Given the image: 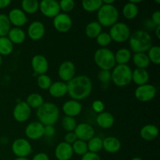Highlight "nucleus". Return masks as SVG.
Masks as SVG:
<instances>
[{
	"mask_svg": "<svg viewBox=\"0 0 160 160\" xmlns=\"http://www.w3.org/2000/svg\"><path fill=\"white\" fill-rule=\"evenodd\" d=\"M22 10L28 14H34L39 9V2L37 0H23L21 2Z\"/></svg>",
	"mask_w": 160,
	"mask_h": 160,
	"instance_id": "32",
	"label": "nucleus"
},
{
	"mask_svg": "<svg viewBox=\"0 0 160 160\" xmlns=\"http://www.w3.org/2000/svg\"><path fill=\"white\" fill-rule=\"evenodd\" d=\"M114 117L110 112H102L98 115L96 118L97 124L103 129H109L114 124Z\"/></svg>",
	"mask_w": 160,
	"mask_h": 160,
	"instance_id": "25",
	"label": "nucleus"
},
{
	"mask_svg": "<svg viewBox=\"0 0 160 160\" xmlns=\"http://www.w3.org/2000/svg\"><path fill=\"white\" fill-rule=\"evenodd\" d=\"M99 81L102 84H106L111 81V72L109 70H100L98 74Z\"/></svg>",
	"mask_w": 160,
	"mask_h": 160,
	"instance_id": "43",
	"label": "nucleus"
},
{
	"mask_svg": "<svg viewBox=\"0 0 160 160\" xmlns=\"http://www.w3.org/2000/svg\"><path fill=\"white\" fill-rule=\"evenodd\" d=\"M0 155H1V152H0Z\"/></svg>",
	"mask_w": 160,
	"mask_h": 160,
	"instance_id": "58",
	"label": "nucleus"
},
{
	"mask_svg": "<svg viewBox=\"0 0 160 160\" xmlns=\"http://www.w3.org/2000/svg\"><path fill=\"white\" fill-rule=\"evenodd\" d=\"M7 17L10 22V24L13 25L14 28H20V27H23L28 22L26 13L20 9L15 8L11 9Z\"/></svg>",
	"mask_w": 160,
	"mask_h": 160,
	"instance_id": "16",
	"label": "nucleus"
},
{
	"mask_svg": "<svg viewBox=\"0 0 160 160\" xmlns=\"http://www.w3.org/2000/svg\"><path fill=\"white\" fill-rule=\"evenodd\" d=\"M98 22L102 27H112L119 20V12L113 5L102 4L97 13Z\"/></svg>",
	"mask_w": 160,
	"mask_h": 160,
	"instance_id": "4",
	"label": "nucleus"
},
{
	"mask_svg": "<svg viewBox=\"0 0 160 160\" xmlns=\"http://www.w3.org/2000/svg\"><path fill=\"white\" fill-rule=\"evenodd\" d=\"M159 134V128L153 124L145 125L140 131V136L147 142L155 140Z\"/></svg>",
	"mask_w": 160,
	"mask_h": 160,
	"instance_id": "22",
	"label": "nucleus"
},
{
	"mask_svg": "<svg viewBox=\"0 0 160 160\" xmlns=\"http://www.w3.org/2000/svg\"><path fill=\"white\" fill-rule=\"evenodd\" d=\"M2 56L0 55V67L2 66Z\"/></svg>",
	"mask_w": 160,
	"mask_h": 160,
	"instance_id": "56",
	"label": "nucleus"
},
{
	"mask_svg": "<svg viewBox=\"0 0 160 160\" xmlns=\"http://www.w3.org/2000/svg\"><path fill=\"white\" fill-rule=\"evenodd\" d=\"M38 122L44 126L54 125L59 117V109L56 104L52 102H44L42 106L37 109L36 112Z\"/></svg>",
	"mask_w": 160,
	"mask_h": 160,
	"instance_id": "3",
	"label": "nucleus"
},
{
	"mask_svg": "<svg viewBox=\"0 0 160 160\" xmlns=\"http://www.w3.org/2000/svg\"><path fill=\"white\" fill-rule=\"evenodd\" d=\"M81 160H102L101 157L97 153H92L88 152L86 154L82 156Z\"/></svg>",
	"mask_w": 160,
	"mask_h": 160,
	"instance_id": "46",
	"label": "nucleus"
},
{
	"mask_svg": "<svg viewBox=\"0 0 160 160\" xmlns=\"http://www.w3.org/2000/svg\"><path fill=\"white\" fill-rule=\"evenodd\" d=\"M149 73L146 69H138L132 70V81L137 85L141 86L148 84Z\"/></svg>",
	"mask_w": 160,
	"mask_h": 160,
	"instance_id": "23",
	"label": "nucleus"
},
{
	"mask_svg": "<svg viewBox=\"0 0 160 160\" xmlns=\"http://www.w3.org/2000/svg\"><path fill=\"white\" fill-rule=\"evenodd\" d=\"M60 10L63 11L64 12H70L73 9L75 6V2L73 0H61L59 2Z\"/></svg>",
	"mask_w": 160,
	"mask_h": 160,
	"instance_id": "42",
	"label": "nucleus"
},
{
	"mask_svg": "<svg viewBox=\"0 0 160 160\" xmlns=\"http://www.w3.org/2000/svg\"><path fill=\"white\" fill-rule=\"evenodd\" d=\"M102 4V0H83L81 2L82 8L88 12H96Z\"/></svg>",
	"mask_w": 160,
	"mask_h": 160,
	"instance_id": "33",
	"label": "nucleus"
},
{
	"mask_svg": "<svg viewBox=\"0 0 160 160\" xmlns=\"http://www.w3.org/2000/svg\"><path fill=\"white\" fill-rule=\"evenodd\" d=\"M73 132L76 134L78 140L85 142L95 137V130L93 127L87 123H81L77 125Z\"/></svg>",
	"mask_w": 160,
	"mask_h": 160,
	"instance_id": "14",
	"label": "nucleus"
},
{
	"mask_svg": "<svg viewBox=\"0 0 160 160\" xmlns=\"http://www.w3.org/2000/svg\"><path fill=\"white\" fill-rule=\"evenodd\" d=\"M94 61L101 70H109L115 67L116 61L114 53L107 48H101L94 54Z\"/></svg>",
	"mask_w": 160,
	"mask_h": 160,
	"instance_id": "6",
	"label": "nucleus"
},
{
	"mask_svg": "<svg viewBox=\"0 0 160 160\" xmlns=\"http://www.w3.org/2000/svg\"><path fill=\"white\" fill-rule=\"evenodd\" d=\"M50 95L53 98H62L67 94V83L62 81H56L52 83L51 86L48 88Z\"/></svg>",
	"mask_w": 160,
	"mask_h": 160,
	"instance_id": "21",
	"label": "nucleus"
},
{
	"mask_svg": "<svg viewBox=\"0 0 160 160\" xmlns=\"http://www.w3.org/2000/svg\"><path fill=\"white\" fill-rule=\"evenodd\" d=\"M114 2H115L114 0H102V3L106 5H112Z\"/></svg>",
	"mask_w": 160,
	"mask_h": 160,
	"instance_id": "52",
	"label": "nucleus"
},
{
	"mask_svg": "<svg viewBox=\"0 0 160 160\" xmlns=\"http://www.w3.org/2000/svg\"><path fill=\"white\" fill-rule=\"evenodd\" d=\"M38 86L42 90H48L52 84V80L48 75L42 74L38 75L37 78Z\"/></svg>",
	"mask_w": 160,
	"mask_h": 160,
	"instance_id": "40",
	"label": "nucleus"
},
{
	"mask_svg": "<svg viewBox=\"0 0 160 160\" xmlns=\"http://www.w3.org/2000/svg\"><path fill=\"white\" fill-rule=\"evenodd\" d=\"M25 102L29 106L31 109H38L44 104V98L38 93H31L27 97Z\"/></svg>",
	"mask_w": 160,
	"mask_h": 160,
	"instance_id": "31",
	"label": "nucleus"
},
{
	"mask_svg": "<svg viewBox=\"0 0 160 160\" xmlns=\"http://www.w3.org/2000/svg\"><path fill=\"white\" fill-rule=\"evenodd\" d=\"M102 33V26L98 21H92L88 23L85 28V34L89 38H96Z\"/></svg>",
	"mask_w": 160,
	"mask_h": 160,
	"instance_id": "29",
	"label": "nucleus"
},
{
	"mask_svg": "<svg viewBox=\"0 0 160 160\" xmlns=\"http://www.w3.org/2000/svg\"><path fill=\"white\" fill-rule=\"evenodd\" d=\"M121 143L115 137H107L102 140V148L109 153H116L120 151Z\"/></svg>",
	"mask_w": 160,
	"mask_h": 160,
	"instance_id": "24",
	"label": "nucleus"
},
{
	"mask_svg": "<svg viewBox=\"0 0 160 160\" xmlns=\"http://www.w3.org/2000/svg\"><path fill=\"white\" fill-rule=\"evenodd\" d=\"M53 26L59 33H67L73 26L72 19L68 14L59 13L53 19Z\"/></svg>",
	"mask_w": 160,
	"mask_h": 160,
	"instance_id": "11",
	"label": "nucleus"
},
{
	"mask_svg": "<svg viewBox=\"0 0 160 160\" xmlns=\"http://www.w3.org/2000/svg\"><path fill=\"white\" fill-rule=\"evenodd\" d=\"M92 107L95 112L101 113V112H104L105 105L103 103V102H102L101 100H95V101H94L92 102Z\"/></svg>",
	"mask_w": 160,
	"mask_h": 160,
	"instance_id": "44",
	"label": "nucleus"
},
{
	"mask_svg": "<svg viewBox=\"0 0 160 160\" xmlns=\"http://www.w3.org/2000/svg\"><path fill=\"white\" fill-rule=\"evenodd\" d=\"M72 148H73V153H76L78 156H84V154H86L88 152L87 142H83V141L81 140H77L72 145Z\"/></svg>",
	"mask_w": 160,
	"mask_h": 160,
	"instance_id": "38",
	"label": "nucleus"
},
{
	"mask_svg": "<svg viewBox=\"0 0 160 160\" xmlns=\"http://www.w3.org/2000/svg\"><path fill=\"white\" fill-rule=\"evenodd\" d=\"M55 132H56V130L52 125L44 126V135L47 137H52L55 134Z\"/></svg>",
	"mask_w": 160,
	"mask_h": 160,
	"instance_id": "47",
	"label": "nucleus"
},
{
	"mask_svg": "<svg viewBox=\"0 0 160 160\" xmlns=\"http://www.w3.org/2000/svg\"><path fill=\"white\" fill-rule=\"evenodd\" d=\"M148 59H149L150 62L156 64V65H159L160 64V47L155 45L152 46L148 51Z\"/></svg>",
	"mask_w": 160,
	"mask_h": 160,
	"instance_id": "37",
	"label": "nucleus"
},
{
	"mask_svg": "<svg viewBox=\"0 0 160 160\" xmlns=\"http://www.w3.org/2000/svg\"><path fill=\"white\" fill-rule=\"evenodd\" d=\"M8 38L12 44H22L26 39V34L24 31L20 28H11L8 33Z\"/></svg>",
	"mask_w": 160,
	"mask_h": 160,
	"instance_id": "26",
	"label": "nucleus"
},
{
	"mask_svg": "<svg viewBox=\"0 0 160 160\" xmlns=\"http://www.w3.org/2000/svg\"><path fill=\"white\" fill-rule=\"evenodd\" d=\"M10 3V0H0V9H5L8 7Z\"/></svg>",
	"mask_w": 160,
	"mask_h": 160,
	"instance_id": "50",
	"label": "nucleus"
},
{
	"mask_svg": "<svg viewBox=\"0 0 160 160\" xmlns=\"http://www.w3.org/2000/svg\"><path fill=\"white\" fill-rule=\"evenodd\" d=\"M77 121L73 117H65L62 120V127L65 131L68 132H73L77 127Z\"/></svg>",
	"mask_w": 160,
	"mask_h": 160,
	"instance_id": "39",
	"label": "nucleus"
},
{
	"mask_svg": "<svg viewBox=\"0 0 160 160\" xmlns=\"http://www.w3.org/2000/svg\"><path fill=\"white\" fill-rule=\"evenodd\" d=\"M76 73V67L72 61L67 60L60 64L58 70V75L62 82H69L73 79Z\"/></svg>",
	"mask_w": 160,
	"mask_h": 160,
	"instance_id": "12",
	"label": "nucleus"
},
{
	"mask_svg": "<svg viewBox=\"0 0 160 160\" xmlns=\"http://www.w3.org/2000/svg\"><path fill=\"white\" fill-rule=\"evenodd\" d=\"M25 135L30 140H38L44 135V125L38 121L31 122L25 128Z\"/></svg>",
	"mask_w": 160,
	"mask_h": 160,
	"instance_id": "17",
	"label": "nucleus"
},
{
	"mask_svg": "<svg viewBox=\"0 0 160 160\" xmlns=\"http://www.w3.org/2000/svg\"><path fill=\"white\" fill-rule=\"evenodd\" d=\"M32 160H49V157L46 153L39 152L33 157Z\"/></svg>",
	"mask_w": 160,
	"mask_h": 160,
	"instance_id": "49",
	"label": "nucleus"
},
{
	"mask_svg": "<svg viewBox=\"0 0 160 160\" xmlns=\"http://www.w3.org/2000/svg\"><path fill=\"white\" fill-rule=\"evenodd\" d=\"M111 81L117 87H125L132 81V70L128 65H116L111 72Z\"/></svg>",
	"mask_w": 160,
	"mask_h": 160,
	"instance_id": "5",
	"label": "nucleus"
},
{
	"mask_svg": "<svg viewBox=\"0 0 160 160\" xmlns=\"http://www.w3.org/2000/svg\"><path fill=\"white\" fill-rule=\"evenodd\" d=\"M78 140L76 134L74 132H67L64 136V142L69 145H73L76 141Z\"/></svg>",
	"mask_w": 160,
	"mask_h": 160,
	"instance_id": "45",
	"label": "nucleus"
},
{
	"mask_svg": "<svg viewBox=\"0 0 160 160\" xmlns=\"http://www.w3.org/2000/svg\"><path fill=\"white\" fill-rule=\"evenodd\" d=\"M31 114V109L25 102H20L14 107L12 116L14 120L18 123L26 122L30 118Z\"/></svg>",
	"mask_w": 160,
	"mask_h": 160,
	"instance_id": "13",
	"label": "nucleus"
},
{
	"mask_svg": "<svg viewBox=\"0 0 160 160\" xmlns=\"http://www.w3.org/2000/svg\"><path fill=\"white\" fill-rule=\"evenodd\" d=\"M131 34V29L129 27L126 23L122 22H117L112 25L109 33L112 41L118 43H122L128 41Z\"/></svg>",
	"mask_w": 160,
	"mask_h": 160,
	"instance_id": "7",
	"label": "nucleus"
},
{
	"mask_svg": "<svg viewBox=\"0 0 160 160\" xmlns=\"http://www.w3.org/2000/svg\"><path fill=\"white\" fill-rule=\"evenodd\" d=\"M13 51V44L7 37H0V55L9 56Z\"/></svg>",
	"mask_w": 160,
	"mask_h": 160,
	"instance_id": "34",
	"label": "nucleus"
},
{
	"mask_svg": "<svg viewBox=\"0 0 160 160\" xmlns=\"http://www.w3.org/2000/svg\"><path fill=\"white\" fill-rule=\"evenodd\" d=\"M95 39H96L98 45H100L102 48H106L112 42V39H111L109 33L106 32H102Z\"/></svg>",
	"mask_w": 160,
	"mask_h": 160,
	"instance_id": "41",
	"label": "nucleus"
},
{
	"mask_svg": "<svg viewBox=\"0 0 160 160\" xmlns=\"http://www.w3.org/2000/svg\"><path fill=\"white\" fill-rule=\"evenodd\" d=\"M73 155L72 145L66 143L65 142L58 144L55 149V156L57 160H70L73 157Z\"/></svg>",
	"mask_w": 160,
	"mask_h": 160,
	"instance_id": "20",
	"label": "nucleus"
},
{
	"mask_svg": "<svg viewBox=\"0 0 160 160\" xmlns=\"http://www.w3.org/2000/svg\"><path fill=\"white\" fill-rule=\"evenodd\" d=\"M156 88L152 84H146L138 86L135 89L134 95L135 98L142 102H148L154 99L156 95Z\"/></svg>",
	"mask_w": 160,
	"mask_h": 160,
	"instance_id": "8",
	"label": "nucleus"
},
{
	"mask_svg": "<svg viewBox=\"0 0 160 160\" xmlns=\"http://www.w3.org/2000/svg\"><path fill=\"white\" fill-rule=\"evenodd\" d=\"M11 24L6 14H0V37H6L10 31Z\"/></svg>",
	"mask_w": 160,
	"mask_h": 160,
	"instance_id": "36",
	"label": "nucleus"
},
{
	"mask_svg": "<svg viewBox=\"0 0 160 160\" xmlns=\"http://www.w3.org/2000/svg\"><path fill=\"white\" fill-rule=\"evenodd\" d=\"M156 2H157V3H160V1H159V0H157V1H156Z\"/></svg>",
	"mask_w": 160,
	"mask_h": 160,
	"instance_id": "57",
	"label": "nucleus"
},
{
	"mask_svg": "<svg viewBox=\"0 0 160 160\" xmlns=\"http://www.w3.org/2000/svg\"><path fill=\"white\" fill-rule=\"evenodd\" d=\"M67 94L73 100L81 101L87 98L92 91V83L85 75L74 77L67 83Z\"/></svg>",
	"mask_w": 160,
	"mask_h": 160,
	"instance_id": "1",
	"label": "nucleus"
},
{
	"mask_svg": "<svg viewBox=\"0 0 160 160\" xmlns=\"http://www.w3.org/2000/svg\"><path fill=\"white\" fill-rule=\"evenodd\" d=\"M131 50L134 53H145L152 46V38L149 33L144 30H137L129 38Z\"/></svg>",
	"mask_w": 160,
	"mask_h": 160,
	"instance_id": "2",
	"label": "nucleus"
},
{
	"mask_svg": "<svg viewBox=\"0 0 160 160\" xmlns=\"http://www.w3.org/2000/svg\"><path fill=\"white\" fill-rule=\"evenodd\" d=\"M131 160H143V159L140 157H134L133 158V159H131Z\"/></svg>",
	"mask_w": 160,
	"mask_h": 160,
	"instance_id": "55",
	"label": "nucleus"
},
{
	"mask_svg": "<svg viewBox=\"0 0 160 160\" xmlns=\"http://www.w3.org/2000/svg\"><path fill=\"white\" fill-rule=\"evenodd\" d=\"M151 21L154 23L156 26H160V11L156 10L152 14Z\"/></svg>",
	"mask_w": 160,
	"mask_h": 160,
	"instance_id": "48",
	"label": "nucleus"
},
{
	"mask_svg": "<svg viewBox=\"0 0 160 160\" xmlns=\"http://www.w3.org/2000/svg\"><path fill=\"white\" fill-rule=\"evenodd\" d=\"M89 152L97 153L102 149V139L99 137H93L87 142Z\"/></svg>",
	"mask_w": 160,
	"mask_h": 160,
	"instance_id": "35",
	"label": "nucleus"
},
{
	"mask_svg": "<svg viewBox=\"0 0 160 160\" xmlns=\"http://www.w3.org/2000/svg\"><path fill=\"white\" fill-rule=\"evenodd\" d=\"M12 151L17 157H27L32 152V146L25 138H17L12 142Z\"/></svg>",
	"mask_w": 160,
	"mask_h": 160,
	"instance_id": "9",
	"label": "nucleus"
},
{
	"mask_svg": "<svg viewBox=\"0 0 160 160\" xmlns=\"http://www.w3.org/2000/svg\"><path fill=\"white\" fill-rule=\"evenodd\" d=\"M155 32H156V35L158 39L160 38V26H157L155 28Z\"/></svg>",
	"mask_w": 160,
	"mask_h": 160,
	"instance_id": "51",
	"label": "nucleus"
},
{
	"mask_svg": "<svg viewBox=\"0 0 160 160\" xmlns=\"http://www.w3.org/2000/svg\"><path fill=\"white\" fill-rule=\"evenodd\" d=\"M139 12L137 5L131 2H128L123 7V15L127 20H133L138 16Z\"/></svg>",
	"mask_w": 160,
	"mask_h": 160,
	"instance_id": "30",
	"label": "nucleus"
},
{
	"mask_svg": "<svg viewBox=\"0 0 160 160\" xmlns=\"http://www.w3.org/2000/svg\"><path fill=\"white\" fill-rule=\"evenodd\" d=\"M45 25L41 21H33L28 28V37L33 41L41 40L45 35Z\"/></svg>",
	"mask_w": 160,
	"mask_h": 160,
	"instance_id": "18",
	"label": "nucleus"
},
{
	"mask_svg": "<svg viewBox=\"0 0 160 160\" xmlns=\"http://www.w3.org/2000/svg\"><path fill=\"white\" fill-rule=\"evenodd\" d=\"M141 2H142L141 0H131V1H130V2L134 3V4L137 5V3H140Z\"/></svg>",
	"mask_w": 160,
	"mask_h": 160,
	"instance_id": "53",
	"label": "nucleus"
},
{
	"mask_svg": "<svg viewBox=\"0 0 160 160\" xmlns=\"http://www.w3.org/2000/svg\"><path fill=\"white\" fill-rule=\"evenodd\" d=\"M39 9L44 16L49 18H54L60 13L59 2L56 0H43L39 2Z\"/></svg>",
	"mask_w": 160,
	"mask_h": 160,
	"instance_id": "10",
	"label": "nucleus"
},
{
	"mask_svg": "<svg viewBox=\"0 0 160 160\" xmlns=\"http://www.w3.org/2000/svg\"><path fill=\"white\" fill-rule=\"evenodd\" d=\"M14 160H30L27 157H17Z\"/></svg>",
	"mask_w": 160,
	"mask_h": 160,
	"instance_id": "54",
	"label": "nucleus"
},
{
	"mask_svg": "<svg viewBox=\"0 0 160 160\" xmlns=\"http://www.w3.org/2000/svg\"><path fill=\"white\" fill-rule=\"evenodd\" d=\"M62 109L65 116L74 118L75 117L79 115L82 111V105L80 102L76 101V100H68L63 103Z\"/></svg>",
	"mask_w": 160,
	"mask_h": 160,
	"instance_id": "19",
	"label": "nucleus"
},
{
	"mask_svg": "<svg viewBox=\"0 0 160 160\" xmlns=\"http://www.w3.org/2000/svg\"><path fill=\"white\" fill-rule=\"evenodd\" d=\"M131 58L138 69H146L151 63L146 53H134Z\"/></svg>",
	"mask_w": 160,
	"mask_h": 160,
	"instance_id": "28",
	"label": "nucleus"
},
{
	"mask_svg": "<svg viewBox=\"0 0 160 160\" xmlns=\"http://www.w3.org/2000/svg\"><path fill=\"white\" fill-rule=\"evenodd\" d=\"M116 64L117 65H128V62L131 60L132 55L131 52L128 48H122L117 51L114 54Z\"/></svg>",
	"mask_w": 160,
	"mask_h": 160,
	"instance_id": "27",
	"label": "nucleus"
},
{
	"mask_svg": "<svg viewBox=\"0 0 160 160\" xmlns=\"http://www.w3.org/2000/svg\"><path fill=\"white\" fill-rule=\"evenodd\" d=\"M31 67L35 75L45 74L48 70V59L43 55H35L31 59Z\"/></svg>",
	"mask_w": 160,
	"mask_h": 160,
	"instance_id": "15",
	"label": "nucleus"
}]
</instances>
